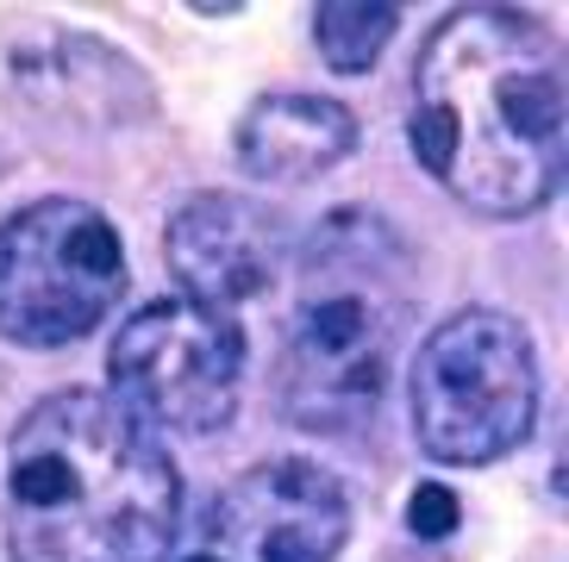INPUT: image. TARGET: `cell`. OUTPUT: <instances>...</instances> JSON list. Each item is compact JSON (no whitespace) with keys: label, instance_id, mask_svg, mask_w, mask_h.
Masks as SVG:
<instances>
[{"label":"cell","instance_id":"1","mask_svg":"<svg viewBox=\"0 0 569 562\" xmlns=\"http://www.w3.org/2000/svg\"><path fill=\"white\" fill-rule=\"evenodd\" d=\"M413 157L476 213L551 207L569 163L563 44L513 7H457L413 63Z\"/></svg>","mask_w":569,"mask_h":562},{"label":"cell","instance_id":"2","mask_svg":"<svg viewBox=\"0 0 569 562\" xmlns=\"http://www.w3.org/2000/svg\"><path fill=\"white\" fill-rule=\"evenodd\" d=\"M182 531L176 456L101 388H57L7 438L13 562H169Z\"/></svg>","mask_w":569,"mask_h":562},{"label":"cell","instance_id":"3","mask_svg":"<svg viewBox=\"0 0 569 562\" xmlns=\"http://www.w3.org/2000/svg\"><path fill=\"white\" fill-rule=\"evenodd\" d=\"M295 313L282 338L276 394L307 431H351L376 413L407 325V250L376 213L319 219L295 263Z\"/></svg>","mask_w":569,"mask_h":562},{"label":"cell","instance_id":"4","mask_svg":"<svg viewBox=\"0 0 569 562\" xmlns=\"http://www.w3.org/2000/svg\"><path fill=\"white\" fill-rule=\"evenodd\" d=\"M413 438L432 463H501L532 438L538 419V344L501 307H463L426 331L407 375Z\"/></svg>","mask_w":569,"mask_h":562},{"label":"cell","instance_id":"5","mask_svg":"<svg viewBox=\"0 0 569 562\" xmlns=\"http://www.w3.org/2000/svg\"><path fill=\"white\" fill-rule=\"evenodd\" d=\"M126 294V244L88 200H32L0 219V338L63 350L101 325Z\"/></svg>","mask_w":569,"mask_h":562},{"label":"cell","instance_id":"6","mask_svg":"<svg viewBox=\"0 0 569 562\" xmlns=\"http://www.w3.org/2000/svg\"><path fill=\"white\" fill-rule=\"evenodd\" d=\"M113 400L144 425H169L182 438L226 431L244 388V331L232 313L201 300H151L107 344Z\"/></svg>","mask_w":569,"mask_h":562},{"label":"cell","instance_id":"7","mask_svg":"<svg viewBox=\"0 0 569 562\" xmlns=\"http://www.w3.org/2000/svg\"><path fill=\"white\" fill-rule=\"evenodd\" d=\"M351 538V500L307 456L244 469L207 506L201 556L213 562H338Z\"/></svg>","mask_w":569,"mask_h":562},{"label":"cell","instance_id":"8","mask_svg":"<svg viewBox=\"0 0 569 562\" xmlns=\"http://www.w3.org/2000/svg\"><path fill=\"white\" fill-rule=\"evenodd\" d=\"M169 275L182 281V300H201L213 313H232L244 300L269 294L288 263V232L282 219L244 194L207 188L182 200L163 232Z\"/></svg>","mask_w":569,"mask_h":562},{"label":"cell","instance_id":"9","mask_svg":"<svg viewBox=\"0 0 569 562\" xmlns=\"http://www.w3.org/2000/svg\"><path fill=\"white\" fill-rule=\"evenodd\" d=\"M363 126L332 94H263L238 119V163L263 182H313L357 150Z\"/></svg>","mask_w":569,"mask_h":562},{"label":"cell","instance_id":"10","mask_svg":"<svg viewBox=\"0 0 569 562\" xmlns=\"http://www.w3.org/2000/svg\"><path fill=\"white\" fill-rule=\"evenodd\" d=\"M395 26H401V7H363V0L357 7H345V0L313 7V44L332 76H363L388 50Z\"/></svg>","mask_w":569,"mask_h":562},{"label":"cell","instance_id":"11","mask_svg":"<svg viewBox=\"0 0 569 562\" xmlns=\"http://www.w3.org/2000/svg\"><path fill=\"white\" fill-rule=\"evenodd\" d=\"M407 525H413L419 538H451V531L463 525V500H457L445 481H419L413 500H407Z\"/></svg>","mask_w":569,"mask_h":562},{"label":"cell","instance_id":"12","mask_svg":"<svg viewBox=\"0 0 569 562\" xmlns=\"http://www.w3.org/2000/svg\"><path fill=\"white\" fill-rule=\"evenodd\" d=\"M182 562H213V556H201V550H194V556H182Z\"/></svg>","mask_w":569,"mask_h":562}]
</instances>
